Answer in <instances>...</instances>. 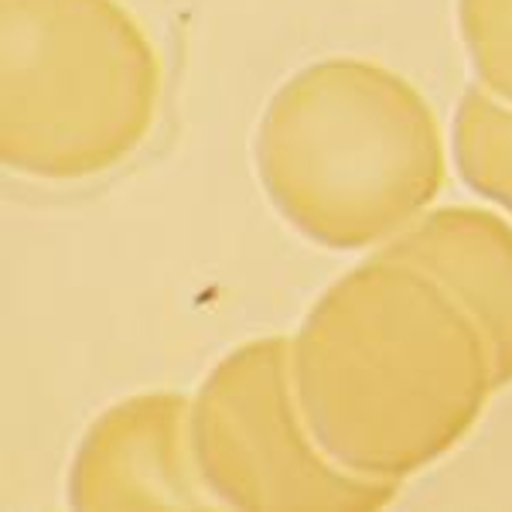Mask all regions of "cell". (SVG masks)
Listing matches in <instances>:
<instances>
[{"label": "cell", "instance_id": "obj_1", "mask_svg": "<svg viewBox=\"0 0 512 512\" xmlns=\"http://www.w3.org/2000/svg\"><path fill=\"white\" fill-rule=\"evenodd\" d=\"M291 376L318 448L383 482L448 454L499 390L468 311L431 274L386 253L321 294L291 342Z\"/></svg>", "mask_w": 512, "mask_h": 512}, {"label": "cell", "instance_id": "obj_4", "mask_svg": "<svg viewBox=\"0 0 512 512\" xmlns=\"http://www.w3.org/2000/svg\"><path fill=\"white\" fill-rule=\"evenodd\" d=\"M192 458L205 489L233 509H383L400 482L366 478L318 448L294 396L291 342L229 352L192 400Z\"/></svg>", "mask_w": 512, "mask_h": 512}, {"label": "cell", "instance_id": "obj_6", "mask_svg": "<svg viewBox=\"0 0 512 512\" xmlns=\"http://www.w3.org/2000/svg\"><path fill=\"white\" fill-rule=\"evenodd\" d=\"M383 253L431 274L468 311L489 342L495 386L512 383V226L506 219L472 205H448L396 233Z\"/></svg>", "mask_w": 512, "mask_h": 512}, {"label": "cell", "instance_id": "obj_8", "mask_svg": "<svg viewBox=\"0 0 512 512\" xmlns=\"http://www.w3.org/2000/svg\"><path fill=\"white\" fill-rule=\"evenodd\" d=\"M458 24L482 86L512 103V0H458Z\"/></svg>", "mask_w": 512, "mask_h": 512}, {"label": "cell", "instance_id": "obj_2", "mask_svg": "<svg viewBox=\"0 0 512 512\" xmlns=\"http://www.w3.org/2000/svg\"><path fill=\"white\" fill-rule=\"evenodd\" d=\"M263 192L301 236L362 250L407 229L444 185L431 106L396 72L325 59L287 79L256 130Z\"/></svg>", "mask_w": 512, "mask_h": 512}, {"label": "cell", "instance_id": "obj_7", "mask_svg": "<svg viewBox=\"0 0 512 512\" xmlns=\"http://www.w3.org/2000/svg\"><path fill=\"white\" fill-rule=\"evenodd\" d=\"M454 164L468 188L512 212V110L468 89L454 113Z\"/></svg>", "mask_w": 512, "mask_h": 512}, {"label": "cell", "instance_id": "obj_5", "mask_svg": "<svg viewBox=\"0 0 512 512\" xmlns=\"http://www.w3.org/2000/svg\"><path fill=\"white\" fill-rule=\"evenodd\" d=\"M192 403L181 393L120 400L82 437L69 472L76 509H209L192 458Z\"/></svg>", "mask_w": 512, "mask_h": 512}, {"label": "cell", "instance_id": "obj_3", "mask_svg": "<svg viewBox=\"0 0 512 512\" xmlns=\"http://www.w3.org/2000/svg\"><path fill=\"white\" fill-rule=\"evenodd\" d=\"M161 65L117 0H0V158L41 181L110 171L151 134Z\"/></svg>", "mask_w": 512, "mask_h": 512}]
</instances>
